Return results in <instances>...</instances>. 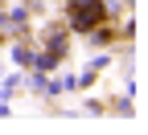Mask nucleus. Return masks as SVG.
Here are the masks:
<instances>
[{
	"label": "nucleus",
	"instance_id": "nucleus-1",
	"mask_svg": "<svg viewBox=\"0 0 148 135\" xmlns=\"http://www.w3.org/2000/svg\"><path fill=\"white\" fill-rule=\"evenodd\" d=\"M70 16H74V29H95V21H103V8L99 0H74Z\"/></svg>",
	"mask_w": 148,
	"mask_h": 135
}]
</instances>
